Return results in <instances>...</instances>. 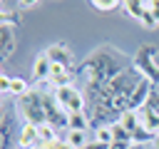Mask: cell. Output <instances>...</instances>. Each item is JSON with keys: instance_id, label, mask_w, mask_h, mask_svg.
I'll return each instance as SVG.
<instances>
[{"instance_id": "cell-1", "label": "cell", "mask_w": 159, "mask_h": 149, "mask_svg": "<svg viewBox=\"0 0 159 149\" xmlns=\"http://www.w3.org/2000/svg\"><path fill=\"white\" fill-rule=\"evenodd\" d=\"M122 70H124V55H119L114 47H99L82 65H77L75 77L84 79V94H94Z\"/></svg>"}, {"instance_id": "cell-2", "label": "cell", "mask_w": 159, "mask_h": 149, "mask_svg": "<svg viewBox=\"0 0 159 149\" xmlns=\"http://www.w3.org/2000/svg\"><path fill=\"white\" fill-rule=\"evenodd\" d=\"M17 114H22V122L42 127L47 124V112H45V94L37 92L35 87H30L20 99H17Z\"/></svg>"}, {"instance_id": "cell-3", "label": "cell", "mask_w": 159, "mask_h": 149, "mask_svg": "<svg viewBox=\"0 0 159 149\" xmlns=\"http://www.w3.org/2000/svg\"><path fill=\"white\" fill-rule=\"evenodd\" d=\"M132 67H137V72L149 79L152 84H159V65H157V47L154 45H142L132 60Z\"/></svg>"}, {"instance_id": "cell-4", "label": "cell", "mask_w": 159, "mask_h": 149, "mask_svg": "<svg viewBox=\"0 0 159 149\" xmlns=\"http://www.w3.org/2000/svg\"><path fill=\"white\" fill-rule=\"evenodd\" d=\"M57 104L65 109V114H72V112H87V94L82 89H77L75 84L70 87H60L52 92Z\"/></svg>"}, {"instance_id": "cell-5", "label": "cell", "mask_w": 159, "mask_h": 149, "mask_svg": "<svg viewBox=\"0 0 159 149\" xmlns=\"http://www.w3.org/2000/svg\"><path fill=\"white\" fill-rule=\"evenodd\" d=\"M122 7L134 17V20H139L147 30H152L154 25H157V20H154V15H152V10H149V2H139V0H127V2H122Z\"/></svg>"}, {"instance_id": "cell-6", "label": "cell", "mask_w": 159, "mask_h": 149, "mask_svg": "<svg viewBox=\"0 0 159 149\" xmlns=\"http://www.w3.org/2000/svg\"><path fill=\"white\" fill-rule=\"evenodd\" d=\"M15 30H17V25H12V22H0V57H2V60L12 57V52H15V47H17V35H15Z\"/></svg>"}, {"instance_id": "cell-7", "label": "cell", "mask_w": 159, "mask_h": 149, "mask_svg": "<svg viewBox=\"0 0 159 149\" xmlns=\"http://www.w3.org/2000/svg\"><path fill=\"white\" fill-rule=\"evenodd\" d=\"M45 55L52 60V65H62V67H67V70H72V65H75V55H72L70 47L62 45V42L50 45V47L45 50Z\"/></svg>"}, {"instance_id": "cell-8", "label": "cell", "mask_w": 159, "mask_h": 149, "mask_svg": "<svg viewBox=\"0 0 159 149\" xmlns=\"http://www.w3.org/2000/svg\"><path fill=\"white\" fill-rule=\"evenodd\" d=\"M40 147V132L35 124L22 122V127L17 129V149H37Z\"/></svg>"}, {"instance_id": "cell-9", "label": "cell", "mask_w": 159, "mask_h": 149, "mask_svg": "<svg viewBox=\"0 0 159 149\" xmlns=\"http://www.w3.org/2000/svg\"><path fill=\"white\" fill-rule=\"evenodd\" d=\"M15 129H12V112L10 109H5L2 112V117H0V149H10L12 147V134Z\"/></svg>"}, {"instance_id": "cell-10", "label": "cell", "mask_w": 159, "mask_h": 149, "mask_svg": "<svg viewBox=\"0 0 159 149\" xmlns=\"http://www.w3.org/2000/svg\"><path fill=\"white\" fill-rule=\"evenodd\" d=\"M50 72H52V60H50L45 52H40V55L35 57V62H32V77H35V82L50 79Z\"/></svg>"}, {"instance_id": "cell-11", "label": "cell", "mask_w": 159, "mask_h": 149, "mask_svg": "<svg viewBox=\"0 0 159 149\" xmlns=\"http://www.w3.org/2000/svg\"><path fill=\"white\" fill-rule=\"evenodd\" d=\"M72 79H75V72H72V70H67V67H62V65H52L50 82H52L55 89H60V87H70Z\"/></svg>"}, {"instance_id": "cell-12", "label": "cell", "mask_w": 159, "mask_h": 149, "mask_svg": "<svg viewBox=\"0 0 159 149\" xmlns=\"http://www.w3.org/2000/svg\"><path fill=\"white\" fill-rule=\"evenodd\" d=\"M89 114L87 112H72L67 114V132H87L89 129Z\"/></svg>"}, {"instance_id": "cell-13", "label": "cell", "mask_w": 159, "mask_h": 149, "mask_svg": "<svg viewBox=\"0 0 159 149\" xmlns=\"http://www.w3.org/2000/svg\"><path fill=\"white\" fill-rule=\"evenodd\" d=\"M65 142L70 144V149H84L89 137H87V132H67L65 129Z\"/></svg>"}, {"instance_id": "cell-14", "label": "cell", "mask_w": 159, "mask_h": 149, "mask_svg": "<svg viewBox=\"0 0 159 149\" xmlns=\"http://www.w3.org/2000/svg\"><path fill=\"white\" fill-rule=\"evenodd\" d=\"M154 139H157V134H152L144 124H139L132 132V144H154Z\"/></svg>"}, {"instance_id": "cell-15", "label": "cell", "mask_w": 159, "mask_h": 149, "mask_svg": "<svg viewBox=\"0 0 159 149\" xmlns=\"http://www.w3.org/2000/svg\"><path fill=\"white\" fill-rule=\"evenodd\" d=\"M117 122H119V124H122V127H124L129 134H132V132H134V129L142 124V119H139V112H132V109H129V112H124V114H122Z\"/></svg>"}, {"instance_id": "cell-16", "label": "cell", "mask_w": 159, "mask_h": 149, "mask_svg": "<svg viewBox=\"0 0 159 149\" xmlns=\"http://www.w3.org/2000/svg\"><path fill=\"white\" fill-rule=\"evenodd\" d=\"M92 134H94L97 142H104V144H112V142H114V137H112V127H109V124H107V127H104V124H97Z\"/></svg>"}, {"instance_id": "cell-17", "label": "cell", "mask_w": 159, "mask_h": 149, "mask_svg": "<svg viewBox=\"0 0 159 149\" xmlns=\"http://www.w3.org/2000/svg\"><path fill=\"white\" fill-rule=\"evenodd\" d=\"M37 132H40V144H42V142L60 139V134H57V127H52L50 122H47V124H42V127H37Z\"/></svg>"}, {"instance_id": "cell-18", "label": "cell", "mask_w": 159, "mask_h": 149, "mask_svg": "<svg viewBox=\"0 0 159 149\" xmlns=\"http://www.w3.org/2000/svg\"><path fill=\"white\" fill-rule=\"evenodd\" d=\"M30 87H27V82L25 79H20V77H12V82H10V97H22L25 92H27Z\"/></svg>"}, {"instance_id": "cell-19", "label": "cell", "mask_w": 159, "mask_h": 149, "mask_svg": "<svg viewBox=\"0 0 159 149\" xmlns=\"http://www.w3.org/2000/svg\"><path fill=\"white\" fill-rule=\"evenodd\" d=\"M109 127H112V137H114V142H132V134H129L119 122H112Z\"/></svg>"}, {"instance_id": "cell-20", "label": "cell", "mask_w": 159, "mask_h": 149, "mask_svg": "<svg viewBox=\"0 0 159 149\" xmlns=\"http://www.w3.org/2000/svg\"><path fill=\"white\" fill-rule=\"evenodd\" d=\"M92 7L99 10V12H109V10L122 7V2H117V0H92Z\"/></svg>"}, {"instance_id": "cell-21", "label": "cell", "mask_w": 159, "mask_h": 149, "mask_svg": "<svg viewBox=\"0 0 159 149\" xmlns=\"http://www.w3.org/2000/svg\"><path fill=\"white\" fill-rule=\"evenodd\" d=\"M152 114H157L159 117V89H152V94H149V99H147V104H144Z\"/></svg>"}, {"instance_id": "cell-22", "label": "cell", "mask_w": 159, "mask_h": 149, "mask_svg": "<svg viewBox=\"0 0 159 149\" xmlns=\"http://www.w3.org/2000/svg\"><path fill=\"white\" fill-rule=\"evenodd\" d=\"M37 149H70V144L65 139H52V142H42Z\"/></svg>"}, {"instance_id": "cell-23", "label": "cell", "mask_w": 159, "mask_h": 149, "mask_svg": "<svg viewBox=\"0 0 159 149\" xmlns=\"http://www.w3.org/2000/svg\"><path fill=\"white\" fill-rule=\"evenodd\" d=\"M10 82H12L10 74H0V92H2V97H10Z\"/></svg>"}, {"instance_id": "cell-24", "label": "cell", "mask_w": 159, "mask_h": 149, "mask_svg": "<svg viewBox=\"0 0 159 149\" xmlns=\"http://www.w3.org/2000/svg\"><path fill=\"white\" fill-rule=\"evenodd\" d=\"M84 149H109V144H104V142H97V139H89Z\"/></svg>"}, {"instance_id": "cell-25", "label": "cell", "mask_w": 159, "mask_h": 149, "mask_svg": "<svg viewBox=\"0 0 159 149\" xmlns=\"http://www.w3.org/2000/svg\"><path fill=\"white\" fill-rule=\"evenodd\" d=\"M149 10H152V15H154V20L159 22V0H152V2H149Z\"/></svg>"}, {"instance_id": "cell-26", "label": "cell", "mask_w": 159, "mask_h": 149, "mask_svg": "<svg viewBox=\"0 0 159 149\" xmlns=\"http://www.w3.org/2000/svg\"><path fill=\"white\" fill-rule=\"evenodd\" d=\"M132 147V142H112L109 144V149H129Z\"/></svg>"}, {"instance_id": "cell-27", "label": "cell", "mask_w": 159, "mask_h": 149, "mask_svg": "<svg viewBox=\"0 0 159 149\" xmlns=\"http://www.w3.org/2000/svg\"><path fill=\"white\" fill-rule=\"evenodd\" d=\"M129 149H152V147H149V144H132Z\"/></svg>"}, {"instance_id": "cell-28", "label": "cell", "mask_w": 159, "mask_h": 149, "mask_svg": "<svg viewBox=\"0 0 159 149\" xmlns=\"http://www.w3.org/2000/svg\"><path fill=\"white\" fill-rule=\"evenodd\" d=\"M154 149H159V134H157V139H154V144H152Z\"/></svg>"}]
</instances>
